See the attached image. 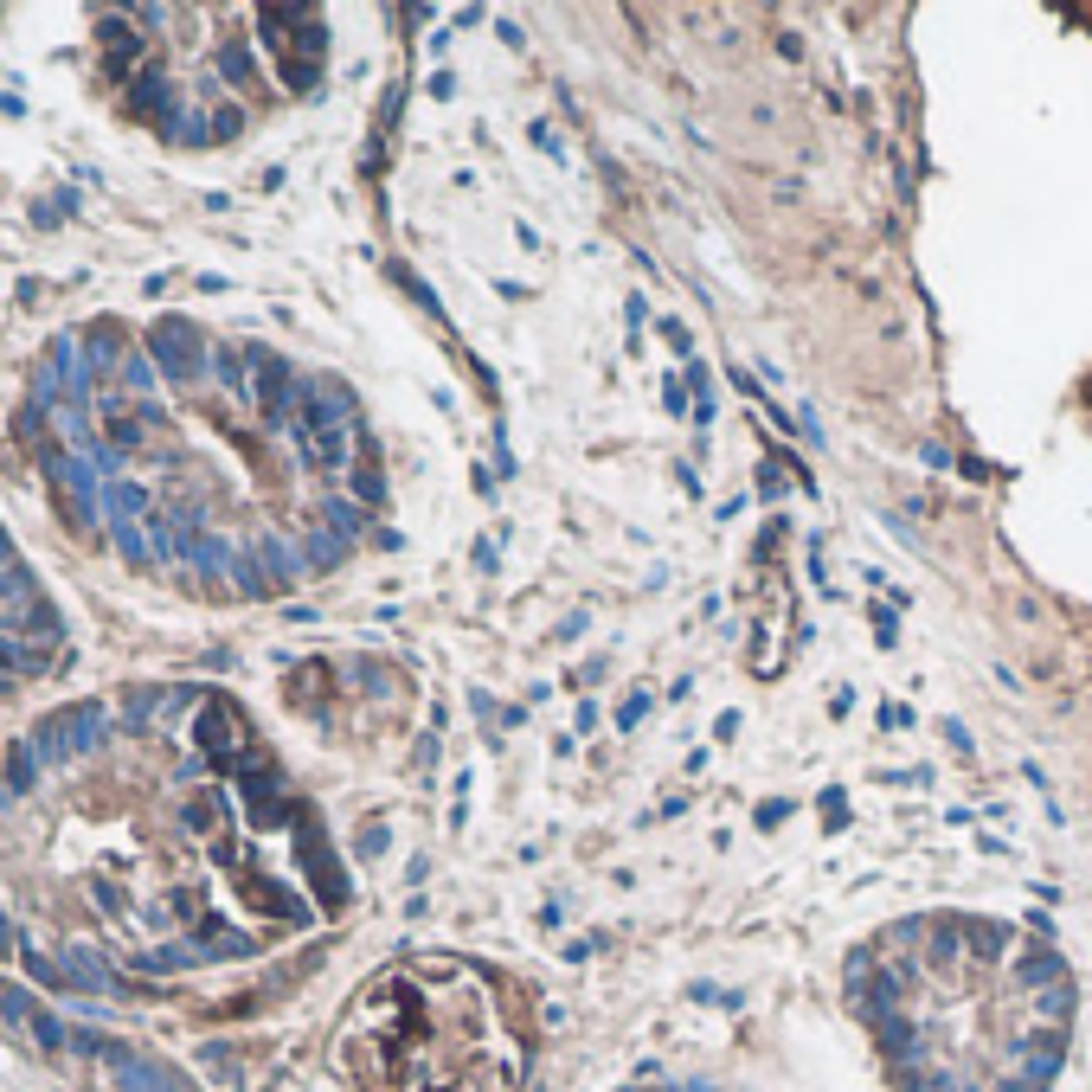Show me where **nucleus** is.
Wrapping results in <instances>:
<instances>
[{"label": "nucleus", "mask_w": 1092, "mask_h": 1092, "mask_svg": "<svg viewBox=\"0 0 1092 1092\" xmlns=\"http://www.w3.org/2000/svg\"><path fill=\"white\" fill-rule=\"evenodd\" d=\"M527 136H534V148H540V154H559V136H553V129H546V123H534V129H527Z\"/></svg>", "instance_id": "nucleus-9"}, {"label": "nucleus", "mask_w": 1092, "mask_h": 1092, "mask_svg": "<svg viewBox=\"0 0 1092 1092\" xmlns=\"http://www.w3.org/2000/svg\"><path fill=\"white\" fill-rule=\"evenodd\" d=\"M919 463H925V469H945V463H951V450H945V444H919Z\"/></svg>", "instance_id": "nucleus-10"}, {"label": "nucleus", "mask_w": 1092, "mask_h": 1092, "mask_svg": "<svg viewBox=\"0 0 1092 1092\" xmlns=\"http://www.w3.org/2000/svg\"><path fill=\"white\" fill-rule=\"evenodd\" d=\"M785 816H790V803H785V797H778V803H758V829H778Z\"/></svg>", "instance_id": "nucleus-8"}, {"label": "nucleus", "mask_w": 1092, "mask_h": 1092, "mask_svg": "<svg viewBox=\"0 0 1092 1092\" xmlns=\"http://www.w3.org/2000/svg\"><path fill=\"white\" fill-rule=\"evenodd\" d=\"M649 713V694H630V701H624V708H617V726H624V733H630L636 720H643Z\"/></svg>", "instance_id": "nucleus-6"}, {"label": "nucleus", "mask_w": 1092, "mask_h": 1092, "mask_svg": "<svg viewBox=\"0 0 1092 1092\" xmlns=\"http://www.w3.org/2000/svg\"><path fill=\"white\" fill-rule=\"evenodd\" d=\"M412 970L380 977L341 1029V1073L354 1092H508L514 1067L482 1047L476 1016L450 1022Z\"/></svg>", "instance_id": "nucleus-1"}, {"label": "nucleus", "mask_w": 1092, "mask_h": 1092, "mask_svg": "<svg viewBox=\"0 0 1092 1092\" xmlns=\"http://www.w3.org/2000/svg\"><path fill=\"white\" fill-rule=\"evenodd\" d=\"M662 341L675 347V360H688V347H694V341H688V328H681V322H662Z\"/></svg>", "instance_id": "nucleus-7"}, {"label": "nucleus", "mask_w": 1092, "mask_h": 1092, "mask_svg": "<svg viewBox=\"0 0 1092 1092\" xmlns=\"http://www.w3.org/2000/svg\"><path fill=\"white\" fill-rule=\"evenodd\" d=\"M957 925H964L970 957H1002L1009 951V925H996V919H957Z\"/></svg>", "instance_id": "nucleus-3"}, {"label": "nucleus", "mask_w": 1092, "mask_h": 1092, "mask_svg": "<svg viewBox=\"0 0 1092 1092\" xmlns=\"http://www.w3.org/2000/svg\"><path fill=\"white\" fill-rule=\"evenodd\" d=\"M688 392H694V385H688V380H675V373L662 380V405H668L675 418H688V412H694V399H688Z\"/></svg>", "instance_id": "nucleus-5"}, {"label": "nucleus", "mask_w": 1092, "mask_h": 1092, "mask_svg": "<svg viewBox=\"0 0 1092 1092\" xmlns=\"http://www.w3.org/2000/svg\"><path fill=\"white\" fill-rule=\"evenodd\" d=\"M874 636H880V649H893V617L887 611H874Z\"/></svg>", "instance_id": "nucleus-12"}, {"label": "nucleus", "mask_w": 1092, "mask_h": 1092, "mask_svg": "<svg viewBox=\"0 0 1092 1092\" xmlns=\"http://www.w3.org/2000/svg\"><path fill=\"white\" fill-rule=\"evenodd\" d=\"M1067 970H1061V951H1054V945H1029V951L1016 957V984H1029V990H1047V984H1061Z\"/></svg>", "instance_id": "nucleus-2"}, {"label": "nucleus", "mask_w": 1092, "mask_h": 1092, "mask_svg": "<svg viewBox=\"0 0 1092 1092\" xmlns=\"http://www.w3.org/2000/svg\"><path fill=\"white\" fill-rule=\"evenodd\" d=\"M1034 1016H1041V1022H1054V1029H1061V1022L1073 1016V984H1067V977H1061V984H1047V990H1034Z\"/></svg>", "instance_id": "nucleus-4"}, {"label": "nucleus", "mask_w": 1092, "mask_h": 1092, "mask_svg": "<svg viewBox=\"0 0 1092 1092\" xmlns=\"http://www.w3.org/2000/svg\"><path fill=\"white\" fill-rule=\"evenodd\" d=\"M360 495H367V502H380V495H385V482H380V469H360Z\"/></svg>", "instance_id": "nucleus-11"}]
</instances>
